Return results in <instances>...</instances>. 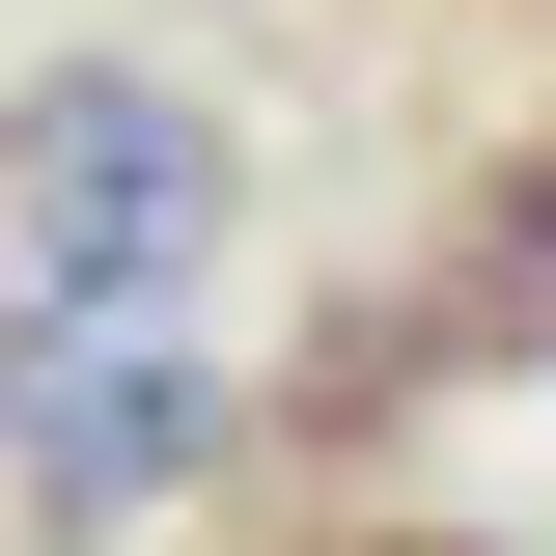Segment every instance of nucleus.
<instances>
[{
  "instance_id": "1",
  "label": "nucleus",
  "mask_w": 556,
  "mask_h": 556,
  "mask_svg": "<svg viewBox=\"0 0 556 556\" xmlns=\"http://www.w3.org/2000/svg\"><path fill=\"white\" fill-rule=\"evenodd\" d=\"M223 223H251V139H223V84H167V56H28V84H0V306L167 334Z\"/></svg>"
},
{
  "instance_id": "3",
  "label": "nucleus",
  "mask_w": 556,
  "mask_h": 556,
  "mask_svg": "<svg viewBox=\"0 0 556 556\" xmlns=\"http://www.w3.org/2000/svg\"><path fill=\"white\" fill-rule=\"evenodd\" d=\"M334 556H556V529H445V501H390V529H334Z\"/></svg>"
},
{
  "instance_id": "2",
  "label": "nucleus",
  "mask_w": 556,
  "mask_h": 556,
  "mask_svg": "<svg viewBox=\"0 0 556 556\" xmlns=\"http://www.w3.org/2000/svg\"><path fill=\"white\" fill-rule=\"evenodd\" d=\"M223 445H251V390H223L195 334H84V306H0V529H28V556H112V529H167Z\"/></svg>"
}]
</instances>
